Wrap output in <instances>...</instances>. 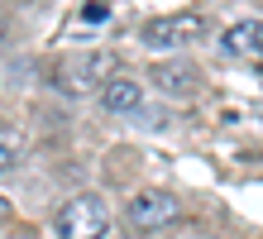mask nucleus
<instances>
[{"label":"nucleus","instance_id":"6","mask_svg":"<svg viewBox=\"0 0 263 239\" xmlns=\"http://www.w3.org/2000/svg\"><path fill=\"white\" fill-rule=\"evenodd\" d=\"M101 105L110 110V115H139V110H144V86L129 82V77H110V82L101 86Z\"/></svg>","mask_w":263,"mask_h":239},{"label":"nucleus","instance_id":"10","mask_svg":"<svg viewBox=\"0 0 263 239\" xmlns=\"http://www.w3.org/2000/svg\"><path fill=\"white\" fill-rule=\"evenodd\" d=\"M0 39H5V14H0Z\"/></svg>","mask_w":263,"mask_h":239},{"label":"nucleus","instance_id":"9","mask_svg":"<svg viewBox=\"0 0 263 239\" xmlns=\"http://www.w3.org/2000/svg\"><path fill=\"white\" fill-rule=\"evenodd\" d=\"M5 215H10V201H5V196H0V220H5Z\"/></svg>","mask_w":263,"mask_h":239},{"label":"nucleus","instance_id":"2","mask_svg":"<svg viewBox=\"0 0 263 239\" xmlns=\"http://www.w3.org/2000/svg\"><path fill=\"white\" fill-rule=\"evenodd\" d=\"M105 230H110V206L101 196L82 191V196L63 201V211H58V239H105Z\"/></svg>","mask_w":263,"mask_h":239},{"label":"nucleus","instance_id":"11","mask_svg":"<svg viewBox=\"0 0 263 239\" xmlns=\"http://www.w3.org/2000/svg\"><path fill=\"white\" fill-rule=\"evenodd\" d=\"M258 67H263V62H258Z\"/></svg>","mask_w":263,"mask_h":239},{"label":"nucleus","instance_id":"7","mask_svg":"<svg viewBox=\"0 0 263 239\" xmlns=\"http://www.w3.org/2000/svg\"><path fill=\"white\" fill-rule=\"evenodd\" d=\"M153 86L167 96H192L201 86V72L192 62H153Z\"/></svg>","mask_w":263,"mask_h":239},{"label":"nucleus","instance_id":"1","mask_svg":"<svg viewBox=\"0 0 263 239\" xmlns=\"http://www.w3.org/2000/svg\"><path fill=\"white\" fill-rule=\"evenodd\" d=\"M115 77V53H72L53 62V86L63 96H91Z\"/></svg>","mask_w":263,"mask_h":239},{"label":"nucleus","instance_id":"5","mask_svg":"<svg viewBox=\"0 0 263 239\" xmlns=\"http://www.w3.org/2000/svg\"><path fill=\"white\" fill-rule=\"evenodd\" d=\"M220 48L230 58H239V62H263V20H239V24H230L225 34H220Z\"/></svg>","mask_w":263,"mask_h":239},{"label":"nucleus","instance_id":"3","mask_svg":"<svg viewBox=\"0 0 263 239\" xmlns=\"http://www.w3.org/2000/svg\"><path fill=\"white\" fill-rule=\"evenodd\" d=\"M182 220V201L173 191H139V196L125 206V225L134 234H153V230H167Z\"/></svg>","mask_w":263,"mask_h":239},{"label":"nucleus","instance_id":"4","mask_svg":"<svg viewBox=\"0 0 263 239\" xmlns=\"http://www.w3.org/2000/svg\"><path fill=\"white\" fill-rule=\"evenodd\" d=\"M201 34H206L201 14H163V20H148L139 29V39L148 48H182V43H196Z\"/></svg>","mask_w":263,"mask_h":239},{"label":"nucleus","instance_id":"8","mask_svg":"<svg viewBox=\"0 0 263 239\" xmlns=\"http://www.w3.org/2000/svg\"><path fill=\"white\" fill-rule=\"evenodd\" d=\"M20 153H24V134L14 124H0V172H10L20 163Z\"/></svg>","mask_w":263,"mask_h":239}]
</instances>
